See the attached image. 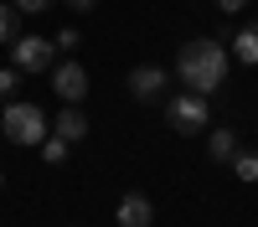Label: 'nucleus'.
<instances>
[{"label":"nucleus","mask_w":258,"mask_h":227,"mask_svg":"<svg viewBox=\"0 0 258 227\" xmlns=\"http://www.w3.org/2000/svg\"><path fill=\"white\" fill-rule=\"evenodd\" d=\"M165 124L176 134H207V124H212L207 93H176V98L165 103Z\"/></svg>","instance_id":"7ed1b4c3"},{"label":"nucleus","mask_w":258,"mask_h":227,"mask_svg":"<svg viewBox=\"0 0 258 227\" xmlns=\"http://www.w3.org/2000/svg\"><path fill=\"white\" fill-rule=\"evenodd\" d=\"M52 93L62 103H83L88 98V67L83 62H57L52 67Z\"/></svg>","instance_id":"39448f33"},{"label":"nucleus","mask_w":258,"mask_h":227,"mask_svg":"<svg viewBox=\"0 0 258 227\" xmlns=\"http://www.w3.org/2000/svg\"><path fill=\"white\" fill-rule=\"evenodd\" d=\"M114 222H119V227H150V222H155V206H150V196L129 191V196H119V212H114Z\"/></svg>","instance_id":"0eeeda50"},{"label":"nucleus","mask_w":258,"mask_h":227,"mask_svg":"<svg viewBox=\"0 0 258 227\" xmlns=\"http://www.w3.org/2000/svg\"><path fill=\"white\" fill-rule=\"evenodd\" d=\"M232 62H248V67H258V26H243L238 36H232Z\"/></svg>","instance_id":"9d476101"},{"label":"nucleus","mask_w":258,"mask_h":227,"mask_svg":"<svg viewBox=\"0 0 258 227\" xmlns=\"http://www.w3.org/2000/svg\"><path fill=\"white\" fill-rule=\"evenodd\" d=\"M0 134H6L11 144H41L52 129H47V114L36 109V103H26V98H11L6 103V114H0Z\"/></svg>","instance_id":"f03ea898"},{"label":"nucleus","mask_w":258,"mask_h":227,"mask_svg":"<svg viewBox=\"0 0 258 227\" xmlns=\"http://www.w3.org/2000/svg\"><path fill=\"white\" fill-rule=\"evenodd\" d=\"M11 6H16L21 16H41V11H52L57 0H11Z\"/></svg>","instance_id":"2eb2a0df"},{"label":"nucleus","mask_w":258,"mask_h":227,"mask_svg":"<svg viewBox=\"0 0 258 227\" xmlns=\"http://www.w3.org/2000/svg\"><path fill=\"white\" fill-rule=\"evenodd\" d=\"M212 6H217L222 16H232V11H243V6H248V0H212Z\"/></svg>","instance_id":"f3484780"},{"label":"nucleus","mask_w":258,"mask_h":227,"mask_svg":"<svg viewBox=\"0 0 258 227\" xmlns=\"http://www.w3.org/2000/svg\"><path fill=\"white\" fill-rule=\"evenodd\" d=\"M57 47H62V52H73V47H78V31H73V26H68V31H57Z\"/></svg>","instance_id":"dca6fc26"},{"label":"nucleus","mask_w":258,"mask_h":227,"mask_svg":"<svg viewBox=\"0 0 258 227\" xmlns=\"http://www.w3.org/2000/svg\"><path fill=\"white\" fill-rule=\"evenodd\" d=\"M232 176H238V181H258V155L238 150V155H232Z\"/></svg>","instance_id":"9b49d317"},{"label":"nucleus","mask_w":258,"mask_h":227,"mask_svg":"<svg viewBox=\"0 0 258 227\" xmlns=\"http://www.w3.org/2000/svg\"><path fill=\"white\" fill-rule=\"evenodd\" d=\"M52 134H57V139H68V144H78L83 134H88V119H83V109H78V103H68V109L52 119Z\"/></svg>","instance_id":"6e6552de"},{"label":"nucleus","mask_w":258,"mask_h":227,"mask_svg":"<svg viewBox=\"0 0 258 227\" xmlns=\"http://www.w3.org/2000/svg\"><path fill=\"white\" fill-rule=\"evenodd\" d=\"M21 88V67H0V98L11 103V93Z\"/></svg>","instance_id":"4468645a"},{"label":"nucleus","mask_w":258,"mask_h":227,"mask_svg":"<svg viewBox=\"0 0 258 227\" xmlns=\"http://www.w3.org/2000/svg\"><path fill=\"white\" fill-rule=\"evenodd\" d=\"M227 67H232V52L222 47L217 36H197L186 41L181 57H176V78L186 83L191 93H217L227 83Z\"/></svg>","instance_id":"f257e3e1"},{"label":"nucleus","mask_w":258,"mask_h":227,"mask_svg":"<svg viewBox=\"0 0 258 227\" xmlns=\"http://www.w3.org/2000/svg\"><path fill=\"white\" fill-rule=\"evenodd\" d=\"M165 88H170V72L155 67V62H145V67L129 72V93H135V103H155Z\"/></svg>","instance_id":"423d86ee"},{"label":"nucleus","mask_w":258,"mask_h":227,"mask_svg":"<svg viewBox=\"0 0 258 227\" xmlns=\"http://www.w3.org/2000/svg\"><path fill=\"white\" fill-rule=\"evenodd\" d=\"M98 0H68V11H93Z\"/></svg>","instance_id":"a211bd4d"},{"label":"nucleus","mask_w":258,"mask_h":227,"mask_svg":"<svg viewBox=\"0 0 258 227\" xmlns=\"http://www.w3.org/2000/svg\"><path fill=\"white\" fill-rule=\"evenodd\" d=\"M16 16H21V11H11V6H0V47H11V41L21 36V31H16Z\"/></svg>","instance_id":"ddd939ff"},{"label":"nucleus","mask_w":258,"mask_h":227,"mask_svg":"<svg viewBox=\"0 0 258 227\" xmlns=\"http://www.w3.org/2000/svg\"><path fill=\"white\" fill-rule=\"evenodd\" d=\"M68 150H73V144H68V139H57V134L41 139V160H47V165H62V160H68Z\"/></svg>","instance_id":"f8f14e48"},{"label":"nucleus","mask_w":258,"mask_h":227,"mask_svg":"<svg viewBox=\"0 0 258 227\" xmlns=\"http://www.w3.org/2000/svg\"><path fill=\"white\" fill-rule=\"evenodd\" d=\"M11 67H21V72H52V41L47 36H16L11 41Z\"/></svg>","instance_id":"20e7f679"},{"label":"nucleus","mask_w":258,"mask_h":227,"mask_svg":"<svg viewBox=\"0 0 258 227\" xmlns=\"http://www.w3.org/2000/svg\"><path fill=\"white\" fill-rule=\"evenodd\" d=\"M243 144H238V129H217V134H207V155L212 160H227L232 165V155H238Z\"/></svg>","instance_id":"1a4fd4ad"}]
</instances>
